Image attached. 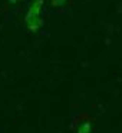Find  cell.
<instances>
[{
	"label": "cell",
	"mask_w": 122,
	"mask_h": 133,
	"mask_svg": "<svg viewBox=\"0 0 122 133\" xmlns=\"http://www.w3.org/2000/svg\"><path fill=\"white\" fill-rule=\"evenodd\" d=\"M42 7H43V0H35L26 12L25 24H26L27 30L32 33H38L43 26V19L40 16Z\"/></svg>",
	"instance_id": "6da1fadb"
},
{
	"label": "cell",
	"mask_w": 122,
	"mask_h": 133,
	"mask_svg": "<svg viewBox=\"0 0 122 133\" xmlns=\"http://www.w3.org/2000/svg\"><path fill=\"white\" fill-rule=\"evenodd\" d=\"M92 132V124L89 122H83L81 126L78 127V132L76 133H90Z\"/></svg>",
	"instance_id": "7a4b0ae2"
},
{
	"label": "cell",
	"mask_w": 122,
	"mask_h": 133,
	"mask_svg": "<svg viewBox=\"0 0 122 133\" xmlns=\"http://www.w3.org/2000/svg\"><path fill=\"white\" fill-rule=\"evenodd\" d=\"M68 0H52V6L55 7H62L65 3H66Z\"/></svg>",
	"instance_id": "3957f363"
},
{
	"label": "cell",
	"mask_w": 122,
	"mask_h": 133,
	"mask_svg": "<svg viewBox=\"0 0 122 133\" xmlns=\"http://www.w3.org/2000/svg\"><path fill=\"white\" fill-rule=\"evenodd\" d=\"M17 2H19V0H9V3L12 4V6H13V4H16V3H17Z\"/></svg>",
	"instance_id": "277c9868"
}]
</instances>
